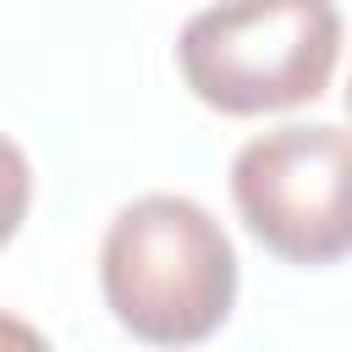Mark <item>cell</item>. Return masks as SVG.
Returning a JSON list of instances; mask_svg holds the SVG:
<instances>
[{
	"label": "cell",
	"instance_id": "cell-6",
	"mask_svg": "<svg viewBox=\"0 0 352 352\" xmlns=\"http://www.w3.org/2000/svg\"><path fill=\"white\" fill-rule=\"evenodd\" d=\"M346 110H352V88H346Z\"/></svg>",
	"mask_w": 352,
	"mask_h": 352
},
{
	"label": "cell",
	"instance_id": "cell-5",
	"mask_svg": "<svg viewBox=\"0 0 352 352\" xmlns=\"http://www.w3.org/2000/svg\"><path fill=\"white\" fill-rule=\"evenodd\" d=\"M0 352H55L28 319H16V314H0Z\"/></svg>",
	"mask_w": 352,
	"mask_h": 352
},
{
	"label": "cell",
	"instance_id": "cell-3",
	"mask_svg": "<svg viewBox=\"0 0 352 352\" xmlns=\"http://www.w3.org/2000/svg\"><path fill=\"white\" fill-rule=\"evenodd\" d=\"M231 198L248 231L292 264L352 253V132L292 121L248 138L231 160Z\"/></svg>",
	"mask_w": 352,
	"mask_h": 352
},
{
	"label": "cell",
	"instance_id": "cell-1",
	"mask_svg": "<svg viewBox=\"0 0 352 352\" xmlns=\"http://www.w3.org/2000/svg\"><path fill=\"white\" fill-rule=\"evenodd\" d=\"M99 286L110 314L148 346H192L214 336L236 297V253L220 220L182 198H132L99 248Z\"/></svg>",
	"mask_w": 352,
	"mask_h": 352
},
{
	"label": "cell",
	"instance_id": "cell-2",
	"mask_svg": "<svg viewBox=\"0 0 352 352\" xmlns=\"http://www.w3.org/2000/svg\"><path fill=\"white\" fill-rule=\"evenodd\" d=\"M336 55V0H214L187 16L176 38L182 82L220 116H264L319 99Z\"/></svg>",
	"mask_w": 352,
	"mask_h": 352
},
{
	"label": "cell",
	"instance_id": "cell-4",
	"mask_svg": "<svg viewBox=\"0 0 352 352\" xmlns=\"http://www.w3.org/2000/svg\"><path fill=\"white\" fill-rule=\"evenodd\" d=\"M28 198H33L28 154L0 132V248L16 236V226H22V214H28Z\"/></svg>",
	"mask_w": 352,
	"mask_h": 352
}]
</instances>
